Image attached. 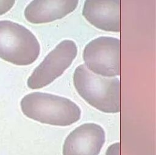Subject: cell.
Returning <instances> with one entry per match:
<instances>
[{"label": "cell", "instance_id": "obj_3", "mask_svg": "<svg viewBox=\"0 0 156 155\" xmlns=\"http://www.w3.org/2000/svg\"><path fill=\"white\" fill-rule=\"evenodd\" d=\"M40 53V43L24 26L9 21H0V58L18 66L33 63Z\"/></svg>", "mask_w": 156, "mask_h": 155}, {"label": "cell", "instance_id": "obj_2", "mask_svg": "<svg viewBox=\"0 0 156 155\" xmlns=\"http://www.w3.org/2000/svg\"><path fill=\"white\" fill-rule=\"evenodd\" d=\"M73 82L79 95L93 107L105 113L120 112L119 78L97 75L80 64L74 71Z\"/></svg>", "mask_w": 156, "mask_h": 155}, {"label": "cell", "instance_id": "obj_10", "mask_svg": "<svg viewBox=\"0 0 156 155\" xmlns=\"http://www.w3.org/2000/svg\"><path fill=\"white\" fill-rule=\"evenodd\" d=\"M105 155H120V142L110 145L107 149Z\"/></svg>", "mask_w": 156, "mask_h": 155}, {"label": "cell", "instance_id": "obj_5", "mask_svg": "<svg viewBox=\"0 0 156 155\" xmlns=\"http://www.w3.org/2000/svg\"><path fill=\"white\" fill-rule=\"evenodd\" d=\"M77 54V47L74 41H62L34 69L27 79V86L35 89L49 84L71 65Z\"/></svg>", "mask_w": 156, "mask_h": 155}, {"label": "cell", "instance_id": "obj_4", "mask_svg": "<svg viewBox=\"0 0 156 155\" xmlns=\"http://www.w3.org/2000/svg\"><path fill=\"white\" fill-rule=\"evenodd\" d=\"M85 66L91 72L105 77L120 75V40L111 36H99L89 42L84 48Z\"/></svg>", "mask_w": 156, "mask_h": 155}, {"label": "cell", "instance_id": "obj_1", "mask_svg": "<svg viewBox=\"0 0 156 155\" xmlns=\"http://www.w3.org/2000/svg\"><path fill=\"white\" fill-rule=\"evenodd\" d=\"M21 109L28 118L60 126L71 125L81 117V109L72 100L51 94L34 92L21 100Z\"/></svg>", "mask_w": 156, "mask_h": 155}, {"label": "cell", "instance_id": "obj_8", "mask_svg": "<svg viewBox=\"0 0 156 155\" xmlns=\"http://www.w3.org/2000/svg\"><path fill=\"white\" fill-rule=\"evenodd\" d=\"M79 0H33L26 7V19L34 24L51 22L73 12Z\"/></svg>", "mask_w": 156, "mask_h": 155}, {"label": "cell", "instance_id": "obj_6", "mask_svg": "<svg viewBox=\"0 0 156 155\" xmlns=\"http://www.w3.org/2000/svg\"><path fill=\"white\" fill-rule=\"evenodd\" d=\"M103 128L94 123H83L72 131L63 145V155H98L105 143Z\"/></svg>", "mask_w": 156, "mask_h": 155}, {"label": "cell", "instance_id": "obj_9", "mask_svg": "<svg viewBox=\"0 0 156 155\" xmlns=\"http://www.w3.org/2000/svg\"><path fill=\"white\" fill-rule=\"evenodd\" d=\"M16 0H0V16L8 12L14 5Z\"/></svg>", "mask_w": 156, "mask_h": 155}, {"label": "cell", "instance_id": "obj_7", "mask_svg": "<svg viewBox=\"0 0 156 155\" xmlns=\"http://www.w3.org/2000/svg\"><path fill=\"white\" fill-rule=\"evenodd\" d=\"M121 0H85L82 15L96 28L113 32L121 30Z\"/></svg>", "mask_w": 156, "mask_h": 155}]
</instances>
